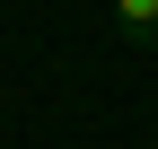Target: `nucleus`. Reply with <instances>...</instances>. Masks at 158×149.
<instances>
[{
  "label": "nucleus",
  "mask_w": 158,
  "mask_h": 149,
  "mask_svg": "<svg viewBox=\"0 0 158 149\" xmlns=\"http://www.w3.org/2000/svg\"><path fill=\"white\" fill-rule=\"evenodd\" d=\"M114 18H123V35L158 44V0H114Z\"/></svg>",
  "instance_id": "nucleus-1"
}]
</instances>
